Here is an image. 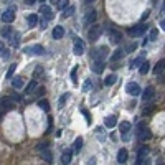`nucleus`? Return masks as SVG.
I'll use <instances>...</instances> for the list:
<instances>
[{
	"mask_svg": "<svg viewBox=\"0 0 165 165\" xmlns=\"http://www.w3.org/2000/svg\"><path fill=\"white\" fill-rule=\"evenodd\" d=\"M15 106V101H12L10 98H3L0 99V111L2 112H7V111H12Z\"/></svg>",
	"mask_w": 165,
	"mask_h": 165,
	"instance_id": "423d86ee",
	"label": "nucleus"
},
{
	"mask_svg": "<svg viewBox=\"0 0 165 165\" xmlns=\"http://www.w3.org/2000/svg\"><path fill=\"white\" fill-rule=\"evenodd\" d=\"M37 86H38V81H37V79H31V81H30V84H28V86L25 88V92H27V94L33 92V91H35V88H37Z\"/></svg>",
	"mask_w": 165,
	"mask_h": 165,
	"instance_id": "a878e982",
	"label": "nucleus"
},
{
	"mask_svg": "<svg viewBox=\"0 0 165 165\" xmlns=\"http://www.w3.org/2000/svg\"><path fill=\"white\" fill-rule=\"evenodd\" d=\"M119 131H120V134H127V132L131 131V122L122 120V122H120V126H119Z\"/></svg>",
	"mask_w": 165,
	"mask_h": 165,
	"instance_id": "b1692460",
	"label": "nucleus"
},
{
	"mask_svg": "<svg viewBox=\"0 0 165 165\" xmlns=\"http://www.w3.org/2000/svg\"><path fill=\"white\" fill-rule=\"evenodd\" d=\"M149 15H150V13H149V12H145V13L142 15V22H144V20H147V18H149Z\"/></svg>",
	"mask_w": 165,
	"mask_h": 165,
	"instance_id": "de8ad7c7",
	"label": "nucleus"
},
{
	"mask_svg": "<svg viewBox=\"0 0 165 165\" xmlns=\"http://www.w3.org/2000/svg\"><path fill=\"white\" fill-rule=\"evenodd\" d=\"M96 18H98V12H96V10H89L86 13V18H84V25H91V23H94Z\"/></svg>",
	"mask_w": 165,
	"mask_h": 165,
	"instance_id": "f8f14e48",
	"label": "nucleus"
},
{
	"mask_svg": "<svg viewBox=\"0 0 165 165\" xmlns=\"http://www.w3.org/2000/svg\"><path fill=\"white\" fill-rule=\"evenodd\" d=\"M63 10H64V12H63V18H66V17H70V15L74 12V7H70V5H68L66 9H63Z\"/></svg>",
	"mask_w": 165,
	"mask_h": 165,
	"instance_id": "72a5a7b5",
	"label": "nucleus"
},
{
	"mask_svg": "<svg viewBox=\"0 0 165 165\" xmlns=\"http://www.w3.org/2000/svg\"><path fill=\"white\" fill-rule=\"evenodd\" d=\"M38 106L41 107V109L45 111V112H48V111H50V102H48L46 99H40V101H38Z\"/></svg>",
	"mask_w": 165,
	"mask_h": 165,
	"instance_id": "2f4dec72",
	"label": "nucleus"
},
{
	"mask_svg": "<svg viewBox=\"0 0 165 165\" xmlns=\"http://www.w3.org/2000/svg\"><path fill=\"white\" fill-rule=\"evenodd\" d=\"M81 114H84V116H86L88 122H89V120H91V117H89V114H88V112H86V109H83V107H81Z\"/></svg>",
	"mask_w": 165,
	"mask_h": 165,
	"instance_id": "c03bdc74",
	"label": "nucleus"
},
{
	"mask_svg": "<svg viewBox=\"0 0 165 165\" xmlns=\"http://www.w3.org/2000/svg\"><path fill=\"white\" fill-rule=\"evenodd\" d=\"M59 3V9H66L68 5H70V0H61V2H58Z\"/></svg>",
	"mask_w": 165,
	"mask_h": 165,
	"instance_id": "4c0bfd02",
	"label": "nucleus"
},
{
	"mask_svg": "<svg viewBox=\"0 0 165 165\" xmlns=\"http://www.w3.org/2000/svg\"><path fill=\"white\" fill-rule=\"evenodd\" d=\"M149 70H150V64H149V61H142L139 64V73L140 74H147Z\"/></svg>",
	"mask_w": 165,
	"mask_h": 165,
	"instance_id": "5701e85b",
	"label": "nucleus"
},
{
	"mask_svg": "<svg viewBox=\"0 0 165 165\" xmlns=\"http://www.w3.org/2000/svg\"><path fill=\"white\" fill-rule=\"evenodd\" d=\"M91 88H92L91 81H89V79H86V81H84V84H83V91H89Z\"/></svg>",
	"mask_w": 165,
	"mask_h": 165,
	"instance_id": "e433bc0d",
	"label": "nucleus"
},
{
	"mask_svg": "<svg viewBox=\"0 0 165 165\" xmlns=\"http://www.w3.org/2000/svg\"><path fill=\"white\" fill-rule=\"evenodd\" d=\"M15 20V10L13 9H9L2 13V22L3 23H12Z\"/></svg>",
	"mask_w": 165,
	"mask_h": 165,
	"instance_id": "0eeeda50",
	"label": "nucleus"
},
{
	"mask_svg": "<svg viewBox=\"0 0 165 165\" xmlns=\"http://www.w3.org/2000/svg\"><path fill=\"white\" fill-rule=\"evenodd\" d=\"M12 31H13V28H10V27H3L2 30H0V35H2L3 38L9 40V38H10V35H12Z\"/></svg>",
	"mask_w": 165,
	"mask_h": 165,
	"instance_id": "cd10ccee",
	"label": "nucleus"
},
{
	"mask_svg": "<svg viewBox=\"0 0 165 165\" xmlns=\"http://www.w3.org/2000/svg\"><path fill=\"white\" fill-rule=\"evenodd\" d=\"M2 48H3V43H2V41H0V50H2Z\"/></svg>",
	"mask_w": 165,
	"mask_h": 165,
	"instance_id": "3c124183",
	"label": "nucleus"
},
{
	"mask_svg": "<svg viewBox=\"0 0 165 165\" xmlns=\"http://www.w3.org/2000/svg\"><path fill=\"white\" fill-rule=\"evenodd\" d=\"M154 96H155V89L152 86H147L145 89L142 91V99L144 101H150V99H154Z\"/></svg>",
	"mask_w": 165,
	"mask_h": 165,
	"instance_id": "9b49d317",
	"label": "nucleus"
},
{
	"mask_svg": "<svg viewBox=\"0 0 165 165\" xmlns=\"http://www.w3.org/2000/svg\"><path fill=\"white\" fill-rule=\"evenodd\" d=\"M107 35H109V41L112 45H119V43L122 41V33H120L119 30H116V28H109Z\"/></svg>",
	"mask_w": 165,
	"mask_h": 165,
	"instance_id": "f03ea898",
	"label": "nucleus"
},
{
	"mask_svg": "<svg viewBox=\"0 0 165 165\" xmlns=\"http://www.w3.org/2000/svg\"><path fill=\"white\" fill-rule=\"evenodd\" d=\"M127 157H129L127 150H126V149H120V150L117 152V162L119 163H126L127 162Z\"/></svg>",
	"mask_w": 165,
	"mask_h": 165,
	"instance_id": "a211bd4d",
	"label": "nucleus"
},
{
	"mask_svg": "<svg viewBox=\"0 0 165 165\" xmlns=\"http://www.w3.org/2000/svg\"><path fill=\"white\" fill-rule=\"evenodd\" d=\"M46 25H48V20H46V18H45V20L41 18V22H40V27H41V30H43V28H46Z\"/></svg>",
	"mask_w": 165,
	"mask_h": 165,
	"instance_id": "37998d69",
	"label": "nucleus"
},
{
	"mask_svg": "<svg viewBox=\"0 0 165 165\" xmlns=\"http://www.w3.org/2000/svg\"><path fill=\"white\" fill-rule=\"evenodd\" d=\"M157 37H159V30H150V35H149V41H154V40H157Z\"/></svg>",
	"mask_w": 165,
	"mask_h": 165,
	"instance_id": "f704fd0d",
	"label": "nucleus"
},
{
	"mask_svg": "<svg viewBox=\"0 0 165 165\" xmlns=\"http://www.w3.org/2000/svg\"><path fill=\"white\" fill-rule=\"evenodd\" d=\"M27 5H33V3H37V0H25Z\"/></svg>",
	"mask_w": 165,
	"mask_h": 165,
	"instance_id": "a18cd8bd",
	"label": "nucleus"
},
{
	"mask_svg": "<svg viewBox=\"0 0 165 165\" xmlns=\"http://www.w3.org/2000/svg\"><path fill=\"white\" fill-rule=\"evenodd\" d=\"M0 55H2V58H9V50H5V48H2V50H0Z\"/></svg>",
	"mask_w": 165,
	"mask_h": 165,
	"instance_id": "a19ab883",
	"label": "nucleus"
},
{
	"mask_svg": "<svg viewBox=\"0 0 165 165\" xmlns=\"http://www.w3.org/2000/svg\"><path fill=\"white\" fill-rule=\"evenodd\" d=\"M163 66H165V61H163V59H160V61L155 64L154 73H155V74H162V73H163Z\"/></svg>",
	"mask_w": 165,
	"mask_h": 165,
	"instance_id": "bb28decb",
	"label": "nucleus"
},
{
	"mask_svg": "<svg viewBox=\"0 0 165 165\" xmlns=\"http://www.w3.org/2000/svg\"><path fill=\"white\" fill-rule=\"evenodd\" d=\"M0 120H2V111H0Z\"/></svg>",
	"mask_w": 165,
	"mask_h": 165,
	"instance_id": "603ef678",
	"label": "nucleus"
},
{
	"mask_svg": "<svg viewBox=\"0 0 165 165\" xmlns=\"http://www.w3.org/2000/svg\"><path fill=\"white\" fill-rule=\"evenodd\" d=\"M68 98H70V94H68V92L61 94V98H59V101H58V107H59V109H63V107H64V104H66Z\"/></svg>",
	"mask_w": 165,
	"mask_h": 165,
	"instance_id": "c85d7f7f",
	"label": "nucleus"
},
{
	"mask_svg": "<svg viewBox=\"0 0 165 165\" xmlns=\"http://www.w3.org/2000/svg\"><path fill=\"white\" fill-rule=\"evenodd\" d=\"M9 41H10V45L13 48H18V45H20V33H18V31H12Z\"/></svg>",
	"mask_w": 165,
	"mask_h": 165,
	"instance_id": "ddd939ff",
	"label": "nucleus"
},
{
	"mask_svg": "<svg viewBox=\"0 0 165 165\" xmlns=\"http://www.w3.org/2000/svg\"><path fill=\"white\" fill-rule=\"evenodd\" d=\"M92 71L94 73H102L104 71V59H94V64H92Z\"/></svg>",
	"mask_w": 165,
	"mask_h": 165,
	"instance_id": "4468645a",
	"label": "nucleus"
},
{
	"mask_svg": "<svg viewBox=\"0 0 165 165\" xmlns=\"http://www.w3.org/2000/svg\"><path fill=\"white\" fill-rule=\"evenodd\" d=\"M15 70H17V64H10V68H9V71H7V79H12V76H13L15 73Z\"/></svg>",
	"mask_w": 165,
	"mask_h": 165,
	"instance_id": "473e14b6",
	"label": "nucleus"
},
{
	"mask_svg": "<svg viewBox=\"0 0 165 165\" xmlns=\"http://www.w3.org/2000/svg\"><path fill=\"white\" fill-rule=\"evenodd\" d=\"M104 124H106V127H116V124H117V119H116V116H109V117H106V120H104Z\"/></svg>",
	"mask_w": 165,
	"mask_h": 165,
	"instance_id": "4be33fe9",
	"label": "nucleus"
},
{
	"mask_svg": "<svg viewBox=\"0 0 165 165\" xmlns=\"http://www.w3.org/2000/svg\"><path fill=\"white\" fill-rule=\"evenodd\" d=\"M84 2H86V3H92L94 0H84Z\"/></svg>",
	"mask_w": 165,
	"mask_h": 165,
	"instance_id": "09e8293b",
	"label": "nucleus"
},
{
	"mask_svg": "<svg viewBox=\"0 0 165 165\" xmlns=\"http://www.w3.org/2000/svg\"><path fill=\"white\" fill-rule=\"evenodd\" d=\"M12 101H17V102H20V101H22V96H20L18 94V92H17V94H12Z\"/></svg>",
	"mask_w": 165,
	"mask_h": 165,
	"instance_id": "58836bf2",
	"label": "nucleus"
},
{
	"mask_svg": "<svg viewBox=\"0 0 165 165\" xmlns=\"http://www.w3.org/2000/svg\"><path fill=\"white\" fill-rule=\"evenodd\" d=\"M116 81H117V76H116V74H109V76H106V79H104V86H112Z\"/></svg>",
	"mask_w": 165,
	"mask_h": 165,
	"instance_id": "393cba45",
	"label": "nucleus"
},
{
	"mask_svg": "<svg viewBox=\"0 0 165 165\" xmlns=\"http://www.w3.org/2000/svg\"><path fill=\"white\" fill-rule=\"evenodd\" d=\"M135 46H137V45H135V43H131V45H129V46L126 48V50L129 51V53H131V51H134V50H135Z\"/></svg>",
	"mask_w": 165,
	"mask_h": 165,
	"instance_id": "79ce46f5",
	"label": "nucleus"
},
{
	"mask_svg": "<svg viewBox=\"0 0 165 165\" xmlns=\"http://www.w3.org/2000/svg\"><path fill=\"white\" fill-rule=\"evenodd\" d=\"M84 53V43H83V40H78L76 38V41H74V55H83Z\"/></svg>",
	"mask_w": 165,
	"mask_h": 165,
	"instance_id": "dca6fc26",
	"label": "nucleus"
},
{
	"mask_svg": "<svg viewBox=\"0 0 165 165\" xmlns=\"http://www.w3.org/2000/svg\"><path fill=\"white\" fill-rule=\"evenodd\" d=\"M40 13L43 15V17H45L46 20H51L53 18V13H51V9L48 5H41L40 7Z\"/></svg>",
	"mask_w": 165,
	"mask_h": 165,
	"instance_id": "2eb2a0df",
	"label": "nucleus"
},
{
	"mask_svg": "<svg viewBox=\"0 0 165 165\" xmlns=\"http://www.w3.org/2000/svg\"><path fill=\"white\" fill-rule=\"evenodd\" d=\"M147 159H149V147L145 145H142L139 149V152H137V165H142V163H147Z\"/></svg>",
	"mask_w": 165,
	"mask_h": 165,
	"instance_id": "20e7f679",
	"label": "nucleus"
},
{
	"mask_svg": "<svg viewBox=\"0 0 165 165\" xmlns=\"http://www.w3.org/2000/svg\"><path fill=\"white\" fill-rule=\"evenodd\" d=\"M12 86H13V89H22L23 88V78H20V76L13 78L12 79Z\"/></svg>",
	"mask_w": 165,
	"mask_h": 165,
	"instance_id": "412c9836",
	"label": "nucleus"
},
{
	"mask_svg": "<svg viewBox=\"0 0 165 165\" xmlns=\"http://www.w3.org/2000/svg\"><path fill=\"white\" fill-rule=\"evenodd\" d=\"M147 31V27L145 25H135V27H132V28H129V35H131L132 38H139V37H142L144 33Z\"/></svg>",
	"mask_w": 165,
	"mask_h": 165,
	"instance_id": "7ed1b4c3",
	"label": "nucleus"
},
{
	"mask_svg": "<svg viewBox=\"0 0 165 165\" xmlns=\"http://www.w3.org/2000/svg\"><path fill=\"white\" fill-rule=\"evenodd\" d=\"M99 37H101V27H99V25H92L89 28V31H88V38H89V41H96Z\"/></svg>",
	"mask_w": 165,
	"mask_h": 165,
	"instance_id": "39448f33",
	"label": "nucleus"
},
{
	"mask_svg": "<svg viewBox=\"0 0 165 165\" xmlns=\"http://www.w3.org/2000/svg\"><path fill=\"white\" fill-rule=\"evenodd\" d=\"M126 91L131 96H139L140 94V86H139L137 83H129L127 86H126Z\"/></svg>",
	"mask_w": 165,
	"mask_h": 165,
	"instance_id": "6e6552de",
	"label": "nucleus"
},
{
	"mask_svg": "<svg viewBox=\"0 0 165 165\" xmlns=\"http://www.w3.org/2000/svg\"><path fill=\"white\" fill-rule=\"evenodd\" d=\"M50 2H51V3H58L59 0H50Z\"/></svg>",
	"mask_w": 165,
	"mask_h": 165,
	"instance_id": "8fccbe9b",
	"label": "nucleus"
},
{
	"mask_svg": "<svg viewBox=\"0 0 165 165\" xmlns=\"http://www.w3.org/2000/svg\"><path fill=\"white\" fill-rule=\"evenodd\" d=\"M142 61H144V56H139V58H135L134 61L131 63V66H139V64L142 63Z\"/></svg>",
	"mask_w": 165,
	"mask_h": 165,
	"instance_id": "c9c22d12",
	"label": "nucleus"
},
{
	"mask_svg": "<svg viewBox=\"0 0 165 165\" xmlns=\"http://www.w3.org/2000/svg\"><path fill=\"white\" fill-rule=\"evenodd\" d=\"M71 78H73V81L76 83V68L73 70V73H71Z\"/></svg>",
	"mask_w": 165,
	"mask_h": 165,
	"instance_id": "49530a36",
	"label": "nucleus"
},
{
	"mask_svg": "<svg viewBox=\"0 0 165 165\" xmlns=\"http://www.w3.org/2000/svg\"><path fill=\"white\" fill-rule=\"evenodd\" d=\"M40 155H41L43 162H46V163H51V162H53V154H51V150H50L48 147L41 149V150H40Z\"/></svg>",
	"mask_w": 165,
	"mask_h": 165,
	"instance_id": "1a4fd4ad",
	"label": "nucleus"
},
{
	"mask_svg": "<svg viewBox=\"0 0 165 165\" xmlns=\"http://www.w3.org/2000/svg\"><path fill=\"white\" fill-rule=\"evenodd\" d=\"M23 51H25L27 55H43V51H45V50H43V46L35 45V46H27Z\"/></svg>",
	"mask_w": 165,
	"mask_h": 165,
	"instance_id": "9d476101",
	"label": "nucleus"
},
{
	"mask_svg": "<svg viewBox=\"0 0 165 165\" xmlns=\"http://www.w3.org/2000/svg\"><path fill=\"white\" fill-rule=\"evenodd\" d=\"M51 35H53V38H55V40L63 38V37H64V28H63L61 25L55 27V28H53V33H51Z\"/></svg>",
	"mask_w": 165,
	"mask_h": 165,
	"instance_id": "f3484780",
	"label": "nucleus"
},
{
	"mask_svg": "<svg viewBox=\"0 0 165 165\" xmlns=\"http://www.w3.org/2000/svg\"><path fill=\"white\" fill-rule=\"evenodd\" d=\"M27 23L30 25V28L31 27H35L38 23V15L37 13H30V15H27Z\"/></svg>",
	"mask_w": 165,
	"mask_h": 165,
	"instance_id": "aec40b11",
	"label": "nucleus"
},
{
	"mask_svg": "<svg viewBox=\"0 0 165 165\" xmlns=\"http://www.w3.org/2000/svg\"><path fill=\"white\" fill-rule=\"evenodd\" d=\"M71 159H73V152H71V150H66V152L61 155V163H63V165H70V163H71Z\"/></svg>",
	"mask_w": 165,
	"mask_h": 165,
	"instance_id": "6ab92c4d",
	"label": "nucleus"
},
{
	"mask_svg": "<svg viewBox=\"0 0 165 165\" xmlns=\"http://www.w3.org/2000/svg\"><path fill=\"white\" fill-rule=\"evenodd\" d=\"M135 134H137V137L140 140H147L150 139V131H149V127L145 126V122H139L137 127H135Z\"/></svg>",
	"mask_w": 165,
	"mask_h": 165,
	"instance_id": "f257e3e1",
	"label": "nucleus"
},
{
	"mask_svg": "<svg viewBox=\"0 0 165 165\" xmlns=\"http://www.w3.org/2000/svg\"><path fill=\"white\" fill-rule=\"evenodd\" d=\"M122 58V50L120 48H117V50L112 53V56H111V61H119V59Z\"/></svg>",
	"mask_w": 165,
	"mask_h": 165,
	"instance_id": "7c9ffc66",
	"label": "nucleus"
},
{
	"mask_svg": "<svg viewBox=\"0 0 165 165\" xmlns=\"http://www.w3.org/2000/svg\"><path fill=\"white\" fill-rule=\"evenodd\" d=\"M83 144H84V140L83 137H78L74 140V152H81V149H83Z\"/></svg>",
	"mask_w": 165,
	"mask_h": 165,
	"instance_id": "c756f323",
	"label": "nucleus"
},
{
	"mask_svg": "<svg viewBox=\"0 0 165 165\" xmlns=\"http://www.w3.org/2000/svg\"><path fill=\"white\" fill-rule=\"evenodd\" d=\"M41 73H43V68H41V66H37V70H35L33 74H35V78H38V76L41 74Z\"/></svg>",
	"mask_w": 165,
	"mask_h": 165,
	"instance_id": "ea45409f",
	"label": "nucleus"
}]
</instances>
